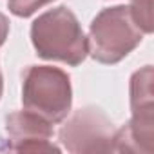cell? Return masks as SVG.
I'll return each instance as SVG.
<instances>
[{
  "label": "cell",
  "instance_id": "obj_1",
  "mask_svg": "<svg viewBox=\"0 0 154 154\" xmlns=\"http://www.w3.org/2000/svg\"><path fill=\"white\" fill-rule=\"evenodd\" d=\"M31 42L40 58L80 65L87 54V36L76 15L60 6L40 15L31 26Z\"/></svg>",
  "mask_w": 154,
  "mask_h": 154
},
{
  "label": "cell",
  "instance_id": "obj_2",
  "mask_svg": "<svg viewBox=\"0 0 154 154\" xmlns=\"http://www.w3.org/2000/svg\"><path fill=\"white\" fill-rule=\"evenodd\" d=\"M22 103L53 125L63 122L72 105L69 74L60 67L29 65L22 74Z\"/></svg>",
  "mask_w": 154,
  "mask_h": 154
},
{
  "label": "cell",
  "instance_id": "obj_3",
  "mask_svg": "<svg viewBox=\"0 0 154 154\" xmlns=\"http://www.w3.org/2000/svg\"><path fill=\"white\" fill-rule=\"evenodd\" d=\"M143 40L141 29L134 24L127 6H114L100 11L89 29V54L100 63H118Z\"/></svg>",
  "mask_w": 154,
  "mask_h": 154
},
{
  "label": "cell",
  "instance_id": "obj_4",
  "mask_svg": "<svg viewBox=\"0 0 154 154\" xmlns=\"http://www.w3.org/2000/svg\"><path fill=\"white\" fill-rule=\"evenodd\" d=\"M116 127L112 120L98 107L78 109L62 125L58 138L69 152L94 154L112 152Z\"/></svg>",
  "mask_w": 154,
  "mask_h": 154
},
{
  "label": "cell",
  "instance_id": "obj_5",
  "mask_svg": "<svg viewBox=\"0 0 154 154\" xmlns=\"http://www.w3.org/2000/svg\"><path fill=\"white\" fill-rule=\"evenodd\" d=\"M6 131L9 136V147L17 152H58L60 149L51 143L53 123L29 112L17 111L8 114Z\"/></svg>",
  "mask_w": 154,
  "mask_h": 154
},
{
  "label": "cell",
  "instance_id": "obj_6",
  "mask_svg": "<svg viewBox=\"0 0 154 154\" xmlns=\"http://www.w3.org/2000/svg\"><path fill=\"white\" fill-rule=\"evenodd\" d=\"M152 67L145 65L131 78V111L134 123H154V91Z\"/></svg>",
  "mask_w": 154,
  "mask_h": 154
},
{
  "label": "cell",
  "instance_id": "obj_7",
  "mask_svg": "<svg viewBox=\"0 0 154 154\" xmlns=\"http://www.w3.org/2000/svg\"><path fill=\"white\" fill-rule=\"evenodd\" d=\"M129 13L134 24L141 29L143 35L152 33L154 20H152V0H132L129 6Z\"/></svg>",
  "mask_w": 154,
  "mask_h": 154
},
{
  "label": "cell",
  "instance_id": "obj_8",
  "mask_svg": "<svg viewBox=\"0 0 154 154\" xmlns=\"http://www.w3.org/2000/svg\"><path fill=\"white\" fill-rule=\"evenodd\" d=\"M53 0H9V11L17 17H31L33 13H36L40 8L51 4Z\"/></svg>",
  "mask_w": 154,
  "mask_h": 154
},
{
  "label": "cell",
  "instance_id": "obj_9",
  "mask_svg": "<svg viewBox=\"0 0 154 154\" xmlns=\"http://www.w3.org/2000/svg\"><path fill=\"white\" fill-rule=\"evenodd\" d=\"M8 35H9V20H8L6 15L0 13V45L6 42Z\"/></svg>",
  "mask_w": 154,
  "mask_h": 154
},
{
  "label": "cell",
  "instance_id": "obj_10",
  "mask_svg": "<svg viewBox=\"0 0 154 154\" xmlns=\"http://www.w3.org/2000/svg\"><path fill=\"white\" fill-rule=\"evenodd\" d=\"M2 91H4V84H2V72H0V98H2Z\"/></svg>",
  "mask_w": 154,
  "mask_h": 154
}]
</instances>
